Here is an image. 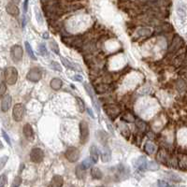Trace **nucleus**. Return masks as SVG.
Masks as SVG:
<instances>
[{
  "mask_svg": "<svg viewBox=\"0 0 187 187\" xmlns=\"http://www.w3.org/2000/svg\"><path fill=\"white\" fill-rule=\"evenodd\" d=\"M24 114H25V108L22 104L18 103L13 107L12 118L15 122H21L24 119Z\"/></svg>",
  "mask_w": 187,
  "mask_h": 187,
  "instance_id": "nucleus-2",
  "label": "nucleus"
},
{
  "mask_svg": "<svg viewBox=\"0 0 187 187\" xmlns=\"http://www.w3.org/2000/svg\"><path fill=\"white\" fill-rule=\"evenodd\" d=\"M87 112H88V114L91 116L92 118H95V115L93 114V111H92L91 108H87Z\"/></svg>",
  "mask_w": 187,
  "mask_h": 187,
  "instance_id": "nucleus-42",
  "label": "nucleus"
},
{
  "mask_svg": "<svg viewBox=\"0 0 187 187\" xmlns=\"http://www.w3.org/2000/svg\"><path fill=\"white\" fill-rule=\"evenodd\" d=\"M144 149H145V151H146V152L148 153V154H152V153L155 152L156 147H155V145L152 143V142L149 141L145 144Z\"/></svg>",
  "mask_w": 187,
  "mask_h": 187,
  "instance_id": "nucleus-19",
  "label": "nucleus"
},
{
  "mask_svg": "<svg viewBox=\"0 0 187 187\" xmlns=\"http://www.w3.org/2000/svg\"><path fill=\"white\" fill-rule=\"evenodd\" d=\"M49 45H50V48L51 50L54 52L56 54H60V51H59V47H58V44L56 43L55 40H51L50 42H49Z\"/></svg>",
  "mask_w": 187,
  "mask_h": 187,
  "instance_id": "nucleus-23",
  "label": "nucleus"
},
{
  "mask_svg": "<svg viewBox=\"0 0 187 187\" xmlns=\"http://www.w3.org/2000/svg\"><path fill=\"white\" fill-rule=\"evenodd\" d=\"M4 78L5 81L9 85H13L18 80V71L13 66H7L4 70Z\"/></svg>",
  "mask_w": 187,
  "mask_h": 187,
  "instance_id": "nucleus-1",
  "label": "nucleus"
},
{
  "mask_svg": "<svg viewBox=\"0 0 187 187\" xmlns=\"http://www.w3.org/2000/svg\"><path fill=\"white\" fill-rule=\"evenodd\" d=\"M93 100V104H94V107H95V108H96V110L97 111V113H100V106H99V104H98V102H96V101L95 100V99H92Z\"/></svg>",
  "mask_w": 187,
  "mask_h": 187,
  "instance_id": "nucleus-36",
  "label": "nucleus"
},
{
  "mask_svg": "<svg viewBox=\"0 0 187 187\" xmlns=\"http://www.w3.org/2000/svg\"><path fill=\"white\" fill-rule=\"evenodd\" d=\"M136 123H137V125H138V127L140 129H144V127L146 126L145 123L142 122V121H140V120H138V121H137Z\"/></svg>",
  "mask_w": 187,
  "mask_h": 187,
  "instance_id": "nucleus-37",
  "label": "nucleus"
},
{
  "mask_svg": "<svg viewBox=\"0 0 187 187\" xmlns=\"http://www.w3.org/2000/svg\"><path fill=\"white\" fill-rule=\"evenodd\" d=\"M43 37H48V34H43Z\"/></svg>",
  "mask_w": 187,
  "mask_h": 187,
  "instance_id": "nucleus-44",
  "label": "nucleus"
},
{
  "mask_svg": "<svg viewBox=\"0 0 187 187\" xmlns=\"http://www.w3.org/2000/svg\"><path fill=\"white\" fill-rule=\"evenodd\" d=\"M90 153H91V157L96 163L97 160H98V156H99V151H98V149H97V147L92 146V147L90 148Z\"/></svg>",
  "mask_w": 187,
  "mask_h": 187,
  "instance_id": "nucleus-20",
  "label": "nucleus"
},
{
  "mask_svg": "<svg viewBox=\"0 0 187 187\" xmlns=\"http://www.w3.org/2000/svg\"><path fill=\"white\" fill-rule=\"evenodd\" d=\"M11 102H12V99H11L10 96H6L2 98V102H1V110L3 112H6L9 110V108L11 106Z\"/></svg>",
  "mask_w": 187,
  "mask_h": 187,
  "instance_id": "nucleus-9",
  "label": "nucleus"
},
{
  "mask_svg": "<svg viewBox=\"0 0 187 187\" xmlns=\"http://www.w3.org/2000/svg\"><path fill=\"white\" fill-rule=\"evenodd\" d=\"M65 156L70 163H74L80 158V151L75 147H68L66 151Z\"/></svg>",
  "mask_w": 187,
  "mask_h": 187,
  "instance_id": "nucleus-4",
  "label": "nucleus"
},
{
  "mask_svg": "<svg viewBox=\"0 0 187 187\" xmlns=\"http://www.w3.org/2000/svg\"><path fill=\"white\" fill-rule=\"evenodd\" d=\"M157 185L158 186H171L172 184H169V183H167L164 181H159L158 182H157Z\"/></svg>",
  "mask_w": 187,
  "mask_h": 187,
  "instance_id": "nucleus-39",
  "label": "nucleus"
},
{
  "mask_svg": "<svg viewBox=\"0 0 187 187\" xmlns=\"http://www.w3.org/2000/svg\"><path fill=\"white\" fill-rule=\"evenodd\" d=\"M5 92H6V85H5V83H4V82H2V83H1V88H0V95L3 96L4 94H5Z\"/></svg>",
  "mask_w": 187,
  "mask_h": 187,
  "instance_id": "nucleus-40",
  "label": "nucleus"
},
{
  "mask_svg": "<svg viewBox=\"0 0 187 187\" xmlns=\"http://www.w3.org/2000/svg\"><path fill=\"white\" fill-rule=\"evenodd\" d=\"M35 13H36V19H37V22L41 24L43 22V18H42V16H41V13H40L39 9H37V7H35Z\"/></svg>",
  "mask_w": 187,
  "mask_h": 187,
  "instance_id": "nucleus-27",
  "label": "nucleus"
},
{
  "mask_svg": "<svg viewBox=\"0 0 187 187\" xmlns=\"http://www.w3.org/2000/svg\"><path fill=\"white\" fill-rule=\"evenodd\" d=\"M180 166L187 167V156L186 155H182V157L180 158Z\"/></svg>",
  "mask_w": 187,
  "mask_h": 187,
  "instance_id": "nucleus-34",
  "label": "nucleus"
},
{
  "mask_svg": "<svg viewBox=\"0 0 187 187\" xmlns=\"http://www.w3.org/2000/svg\"><path fill=\"white\" fill-rule=\"evenodd\" d=\"M24 45H25V50H26V51H27L28 56H29V57L31 58V59L36 60L37 57H36L35 54H34V51H33V49H32V47H31V45H30L29 42H27V41H25Z\"/></svg>",
  "mask_w": 187,
  "mask_h": 187,
  "instance_id": "nucleus-21",
  "label": "nucleus"
},
{
  "mask_svg": "<svg viewBox=\"0 0 187 187\" xmlns=\"http://www.w3.org/2000/svg\"><path fill=\"white\" fill-rule=\"evenodd\" d=\"M11 1H12L13 3H15V4H19V3H20L21 0H11Z\"/></svg>",
  "mask_w": 187,
  "mask_h": 187,
  "instance_id": "nucleus-43",
  "label": "nucleus"
},
{
  "mask_svg": "<svg viewBox=\"0 0 187 187\" xmlns=\"http://www.w3.org/2000/svg\"><path fill=\"white\" fill-rule=\"evenodd\" d=\"M159 165L155 163V162H153V161H151V162H149L147 164V168L149 170H151V171H156V170H158L159 169Z\"/></svg>",
  "mask_w": 187,
  "mask_h": 187,
  "instance_id": "nucleus-24",
  "label": "nucleus"
},
{
  "mask_svg": "<svg viewBox=\"0 0 187 187\" xmlns=\"http://www.w3.org/2000/svg\"><path fill=\"white\" fill-rule=\"evenodd\" d=\"M1 133H2V137H3V138L6 140L7 143L9 144V146H11V140H10V138H9V135H7V134L6 133V131L4 130V129H1Z\"/></svg>",
  "mask_w": 187,
  "mask_h": 187,
  "instance_id": "nucleus-30",
  "label": "nucleus"
},
{
  "mask_svg": "<svg viewBox=\"0 0 187 187\" xmlns=\"http://www.w3.org/2000/svg\"><path fill=\"white\" fill-rule=\"evenodd\" d=\"M51 66L52 67V69H54V70H56V71H60V72L62 71L61 66H60L59 64L56 63V62H51Z\"/></svg>",
  "mask_w": 187,
  "mask_h": 187,
  "instance_id": "nucleus-35",
  "label": "nucleus"
},
{
  "mask_svg": "<svg viewBox=\"0 0 187 187\" xmlns=\"http://www.w3.org/2000/svg\"><path fill=\"white\" fill-rule=\"evenodd\" d=\"M85 170L83 167H82L81 165L80 166H78L77 168H76V175L79 179H83L85 177Z\"/></svg>",
  "mask_w": 187,
  "mask_h": 187,
  "instance_id": "nucleus-22",
  "label": "nucleus"
},
{
  "mask_svg": "<svg viewBox=\"0 0 187 187\" xmlns=\"http://www.w3.org/2000/svg\"><path fill=\"white\" fill-rule=\"evenodd\" d=\"M16 5H17V4H15V3H9V4H7L6 10H7V12L9 13V15H11V16H18L19 13H20L18 7Z\"/></svg>",
  "mask_w": 187,
  "mask_h": 187,
  "instance_id": "nucleus-10",
  "label": "nucleus"
},
{
  "mask_svg": "<svg viewBox=\"0 0 187 187\" xmlns=\"http://www.w3.org/2000/svg\"><path fill=\"white\" fill-rule=\"evenodd\" d=\"M26 79L32 82H37L41 79V72L39 68H32L28 71L27 75H26Z\"/></svg>",
  "mask_w": 187,
  "mask_h": 187,
  "instance_id": "nucleus-8",
  "label": "nucleus"
},
{
  "mask_svg": "<svg viewBox=\"0 0 187 187\" xmlns=\"http://www.w3.org/2000/svg\"><path fill=\"white\" fill-rule=\"evenodd\" d=\"M147 161H146V158L144 156H141L140 157L137 161H136V164H135V167H138V169L140 171H144L146 168H147Z\"/></svg>",
  "mask_w": 187,
  "mask_h": 187,
  "instance_id": "nucleus-12",
  "label": "nucleus"
},
{
  "mask_svg": "<svg viewBox=\"0 0 187 187\" xmlns=\"http://www.w3.org/2000/svg\"><path fill=\"white\" fill-rule=\"evenodd\" d=\"M101 158H102V161L105 163L110 162V158H111V154H110V151L108 148H104L102 153H101Z\"/></svg>",
  "mask_w": 187,
  "mask_h": 187,
  "instance_id": "nucleus-15",
  "label": "nucleus"
},
{
  "mask_svg": "<svg viewBox=\"0 0 187 187\" xmlns=\"http://www.w3.org/2000/svg\"><path fill=\"white\" fill-rule=\"evenodd\" d=\"M22 131H24V137L27 138L28 140H32L34 138V130L32 128V126L30 125L29 123H26V125H24Z\"/></svg>",
  "mask_w": 187,
  "mask_h": 187,
  "instance_id": "nucleus-11",
  "label": "nucleus"
},
{
  "mask_svg": "<svg viewBox=\"0 0 187 187\" xmlns=\"http://www.w3.org/2000/svg\"><path fill=\"white\" fill-rule=\"evenodd\" d=\"M83 86H84V89H85L86 93H87V95L93 99L94 98V90L91 87V85H90L89 83H86V82H85V83H83Z\"/></svg>",
  "mask_w": 187,
  "mask_h": 187,
  "instance_id": "nucleus-25",
  "label": "nucleus"
},
{
  "mask_svg": "<svg viewBox=\"0 0 187 187\" xmlns=\"http://www.w3.org/2000/svg\"><path fill=\"white\" fill-rule=\"evenodd\" d=\"M76 100H77V104H78V108H79V110H80L81 112H83L84 111V103H83V101H82L80 97H76Z\"/></svg>",
  "mask_w": 187,
  "mask_h": 187,
  "instance_id": "nucleus-28",
  "label": "nucleus"
},
{
  "mask_svg": "<svg viewBox=\"0 0 187 187\" xmlns=\"http://www.w3.org/2000/svg\"><path fill=\"white\" fill-rule=\"evenodd\" d=\"M72 80L73 81H82V76H81V75H75V76L72 77Z\"/></svg>",
  "mask_w": 187,
  "mask_h": 187,
  "instance_id": "nucleus-38",
  "label": "nucleus"
},
{
  "mask_svg": "<svg viewBox=\"0 0 187 187\" xmlns=\"http://www.w3.org/2000/svg\"><path fill=\"white\" fill-rule=\"evenodd\" d=\"M89 137V126L85 121L80 123V140L81 144H85Z\"/></svg>",
  "mask_w": 187,
  "mask_h": 187,
  "instance_id": "nucleus-3",
  "label": "nucleus"
},
{
  "mask_svg": "<svg viewBox=\"0 0 187 187\" xmlns=\"http://www.w3.org/2000/svg\"><path fill=\"white\" fill-rule=\"evenodd\" d=\"M95 160H94L92 157H88V158H86L84 159L83 161H82V163L81 164L82 167L84 168V169H88V168H90L94 164H95Z\"/></svg>",
  "mask_w": 187,
  "mask_h": 187,
  "instance_id": "nucleus-17",
  "label": "nucleus"
},
{
  "mask_svg": "<svg viewBox=\"0 0 187 187\" xmlns=\"http://www.w3.org/2000/svg\"><path fill=\"white\" fill-rule=\"evenodd\" d=\"M51 87L54 89V90H59L60 88L62 87V85H63V82L62 81L60 80V79H57V78H54V79H52V80L51 81Z\"/></svg>",
  "mask_w": 187,
  "mask_h": 187,
  "instance_id": "nucleus-16",
  "label": "nucleus"
},
{
  "mask_svg": "<svg viewBox=\"0 0 187 187\" xmlns=\"http://www.w3.org/2000/svg\"><path fill=\"white\" fill-rule=\"evenodd\" d=\"M91 175H92V177L94 179H96V180H100L101 178L103 177L102 171H101L99 168H97V167H93L92 168Z\"/></svg>",
  "mask_w": 187,
  "mask_h": 187,
  "instance_id": "nucleus-18",
  "label": "nucleus"
},
{
  "mask_svg": "<svg viewBox=\"0 0 187 187\" xmlns=\"http://www.w3.org/2000/svg\"><path fill=\"white\" fill-rule=\"evenodd\" d=\"M182 43H183V41H182V37H180L179 35H176L174 37L173 40H172L171 45L169 46V50H168L169 54H173V52H175V51H177L178 50H180V48H181Z\"/></svg>",
  "mask_w": 187,
  "mask_h": 187,
  "instance_id": "nucleus-7",
  "label": "nucleus"
},
{
  "mask_svg": "<svg viewBox=\"0 0 187 187\" xmlns=\"http://www.w3.org/2000/svg\"><path fill=\"white\" fill-rule=\"evenodd\" d=\"M21 182H22V178L20 177V176H17V177H15L11 186H12V187H18V186H20Z\"/></svg>",
  "mask_w": 187,
  "mask_h": 187,
  "instance_id": "nucleus-32",
  "label": "nucleus"
},
{
  "mask_svg": "<svg viewBox=\"0 0 187 187\" xmlns=\"http://www.w3.org/2000/svg\"><path fill=\"white\" fill-rule=\"evenodd\" d=\"M63 178L62 176H59V175H55L52 177L51 183H50V186H54V187H59V186H62L63 185Z\"/></svg>",
  "mask_w": 187,
  "mask_h": 187,
  "instance_id": "nucleus-13",
  "label": "nucleus"
},
{
  "mask_svg": "<svg viewBox=\"0 0 187 187\" xmlns=\"http://www.w3.org/2000/svg\"><path fill=\"white\" fill-rule=\"evenodd\" d=\"M61 60H62V63H63V65L65 66L66 67H67V68H69V69H72V70H79L80 71V66H77V65H75V64L73 63H71L70 61H68L66 58L65 57H61Z\"/></svg>",
  "mask_w": 187,
  "mask_h": 187,
  "instance_id": "nucleus-14",
  "label": "nucleus"
},
{
  "mask_svg": "<svg viewBox=\"0 0 187 187\" xmlns=\"http://www.w3.org/2000/svg\"><path fill=\"white\" fill-rule=\"evenodd\" d=\"M10 56L14 62L21 61L22 58V48L20 45H14L10 48Z\"/></svg>",
  "mask_w": 187,
  "mask_h": 187,
  "instance_id": "nucleus-6",
  "label": "nucleus"
},
{
  "mask_svg": "<svg viewBox=\"0 0 187 187\" xmlns=\"http://www.w3.org/2000/svg\"><path fill=\"white\" fill-rule=\"evenodd\" d=\"M28 1L29 0H24V12L25 13L27 11V7H28Z\"/></svg>",
  "mask_w": 187,
  "mask_h": 187,
  "instance_id": "nucleus-41",
  "label": "nucleus"
},
{
  "mask_svg": "<svg viewBox=\"0 0 187 187\" xmlns=\"http://www.w3.org/2000/svg\"><path fill=\"white\" fill-rule=\"evenodd\" d=\"M30 158L34 163H40L44 158V152L40 148H33L30 152Z\"/></svg>",
  "mask_w": 187,
  "mask_h": 187,
  "instance_id": "nucleus-5",
  "label": "nucleus"
},
{
  "mask_svg": "<svg viewBox=\"0 0 187 187\" xmlns=\"http://www.w3.org/2000/svg\"><path fill=\"white\" fill-rule=\"evenodd\" d=\"M7 160H9V156H7V155H4L0 158V169H2V168L5 167Z\"/></svg>",
  "mask_w": 187,
  "mask_h": 187,
  "instance_id": "nucleus-31",
  "label": "nucleus"
},
{
  "mask_svg": "<svg viewBox=\"0 0 187 187\" xmlns=\"http://www.w3.org/2000/svg\"><path fill=\"white\" fill-rule=\"evenodd\" d=\"M168 178H169L171 181H173V182H181L182 181V179L180 178L178 175H176L174 173H169V174H168Z\"/></svg>",
  "mask_w": 187,
  "mask_h": 187,
  "instance_id": "nucleus-33",
  "label": "nucleus"
},
{
  "mask_svg": "<svg viewBox=\"0 0 187 187\" xmlns=\"http://www.w3.org/2000/svg\"><path fill=\"white\" fill-rule=\"evenodd\" d=\"M7 182V176L6 173H3L0 177V187H4Z\"/></svg>",
  "mask_w": 187,
  "mask_h": 187,
  "instance_id": "nucleus-29",
  "label": "nucleus"
},
{
  "mask_svg": "<svg viewBox=\"0 0 187 187\" xmlns=\"http://www.w3.org/2000/svg\"><path fill=\"white\" fill-rule=\"evenodd\" d=\"M39 54L41 56H48L49 55L47 49H46V47H45V45L43 43H40L39 45Z\"/></svg>",
  "mask_w": 187,
  "mask_h": 187,
  "instance_id": "nucleus-26",
  "label": "nucleus"
}]
</instances>
